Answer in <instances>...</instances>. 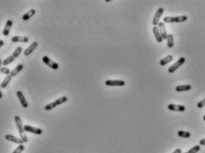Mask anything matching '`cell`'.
<instances>
[{
	"mask_svg": "<svg viewBox=\"0 0 205 153\" xmlns=\"http://www.w3.org/2000/svg\"><path fill=\"white\" fill-rule=\"evenodd\" d=\"M5 139L7 140V141H13L14 142V143H17V144H23L24 142L23 141V140L20 139V138H18L14 135H6L5 136Z\"/></svg>",
	"mask_w": 205,
	"mask_h": 153,
	"instance_id": "cell-10",
	"label": "cell"
},
{
	"mask_svg": "<svg viewBox=\"0 0 205 153\" xmlns=\"http://www.w3.org/2000/svg\"><path fill=\"white\" fill-rule=\"evenodd\" d=\"M14 57L13 56V55H11V56H8L6 59H5L3 62H2V65H3V67H5V66H7L8 64H10V63H12L14 61Z\"/></svg>",
	"mask_w": 205,
	"mask_h": 153,
	"instance_id": "cell-22",
	"label": "cell"
},
{
	"mask_svg": "<svg viewBox=\"0 0 205 153\" xmlns=\"http://www.w3.org/2000/svg\"><path fill=\"white\" fill-rule=\"evenodd\" d=\"M38 45V43L37 41H35V42H33V43L30 44V46H29V47L25 49V51H24V55H25V56H28V55H29V54H31L33 53V51L37 48Z\"/></svg>",
	"mask_w": 205,
	"mask_h": 153,
	"instance_id": "cell-13",
	"label": "cell"
},
{
	"mask_svg": "<svg viewBox=\"0 0 205 153\" xmlns=\"http://www.w3.org/2000/svg\"><path fill=\"white\" fill-rule=\"evenodd\" d=\"M172 61H173V56L172 55H168L165 58H163L160 61V65L161 66H165L168 63H169L170 62H172Z\"/></svg>",
	"mask_w": 205,
	"mask_h": 153,
	"instance_id": "cell-19",
	"label": "cell"
},
{
	"mask_svg": "<svg viewBox=\"0 0 205 153\" xmlns=\"http://www.w3.org/2000/svg\"><path fill=\"white\" fill-rule=\"evenodd\" d=\"M1 65H2V61L0 60V69H1ZM2 98H3V94H2V91H1V86H0V99H2Z\"/></svg>",
	"mask_w": 205,
	"mask_h": 153,
	"instance_id": "cell-30",
	"label": "cell"
},
{
	"mask_svg": "<svg viewBox=\"0 0 205 153\" xmlns=\"http://www.w3.org/2000/svg\"><path fill=\"white\" fill-rule=\"evenodd\" d=\"M200 150H201V146L200 145H195L194 147H193L192 149H190L187 152H186V153H197V152H199L200 151Z\"/></svg>",
	"mask_w": 205,
	"mask_h": 153,
	"instance_id": "cell-26",
	"label": "cell"
},
{
	"mask_svg": "<svg viewBox=\"0 0 205 153\" xmlns=\"http://www.w3.org/2000/svg\"><path fill=\"white\" fill-rule=\"evenodd\" d=\"M187 20V16H186V15L175 16V17L167 16V17H164L163 22H167V23H178V22H186Z\"/></svg>",
	"mask_w": 205,
	"mask_h": 153,
	"instance_id": "cell-2",
	"label": "cell"
},
{
	"mask_svg": "<svg viewBox=\"0 0 205 153\" xmlns=\"http://www.w3.org/2000/svg\"><path fill=\"white\" fill-rule=\"evenodd\" d=\"M158 29H159V31L161 35L162 39H167L168 34H167V31H166V28H165V24H164V22H160L158 24Z\"/></svg>",
	"mask_w": 205,
	"mask_h": 153,
	"instance_id": "cell-12",
	"label": "cell"
},
{
	"mask_svg": "<svg viewBox=\"0 0 205 153\" xmlns=\"http://www.w3.org/2000/svg\"><path fill=\"white\" fill-rule=\"evenodd\" d=\"M168 109L171 111H179V112H183L186 110V107L184 105H176V104H169L168 106Z\"/></svg>",
	"mask_w": 205,
	"mask_h": 153,
	"instance_id": "cell-14",
	"label": "cell"
},
{
	"mask_svg": "<svg viewBox=\"0 0 205 153\" xmlns=\"http://www.w3.org/2000/svg\"><path fill=\"white\" fill-rule=\"evenodd\" d=\"M42 61H43V63H44L46 65H47V66L50 67L51 69H57L59 68L58 63H55L54 61H52V60H51L49 57H47V56H44V57L42 58Z\"/></svg>",
	"mask_w": 205,
	"mask_h": 153,
	"instance_id": "cell-5",
	"label": "cell"
},
{
	"mask_svg": "<svg viewBox=\"0 0 205 153\" xmlns=\"http://www.w3.org/2000/svg\"><path fill=\"white\" fill-rule=\"evenodd\" d=\"M35 14H36V10H35V9H30V10H29V11H28L26 14H23V21H27V20L30 19L31 17H33V15H34Z\"/></svg>",
	"mask_w": 205,
	"mask_h": 153,
	"instance_id": "cell-18",
	"label": "cell"
},
{
	"mask_svg": "<svg viewBox=\"0 0 205 153\" xmlns=\"http://www.w3.org/2000/svg\"><path fill=\"white\" fill-rule=\"evenodd\" d=\"M23 128H24V131L25 132H28V133H32V134H35V135H42V129L40 128H38V127H33L31 126H23Z\"/></svg>",
	"mask_w": 205,
	"mask_h": 153,
	"instance_id": "cell-7",
	"label": "cell"
},
{
	"mask_svg": "<svg viewBox=\"0 0 205 153\" xmlns=\"http://www.w3.org/2000/svg\"><path fill=\"white\" fill-rule=\"evenodd\" d=\"M23 52V48L20 47V46H18L14 51V53H13V56L14 57V58H17V57H19V55L20 54V53Z\"/></svg>",
	"mask_w": 205,
	"mask_h": 153,
	"instance_id": "cell-25",
	"label": "cell"
},
{
	"mask_svg": "<svg viewBox=\"0 0 205 153\" xmlns=\"http://www.w3.org/2000/svg\"><path fill=\"white\" fill-rule=\"evenodd\" d=\"M152 31H153V34H154V37H155V39L157 40L158 43H161L163 41V39L161 37V35L159 31V29L157 28V26H153L152 28Z\"/></svg>",
	"mask_w": 205,
	"mask_h": 153,
	"instance_id": "cell-16",
	"label": "cell"
},
{
	"mask_svg": "<svg viewBox=\"0 0 205 153\" xmlns=\"http://www.w3.org/2000/svg\"><path fill=\"white\" fill-rule=\"evenodd\" d=\"M172 153H182V151H181V150H180V149H177L175 151L172 152Z\"/></svg>",
	"mask_w": 205,
	"mask_h": 153,
	"instance_id": "cell-32",
	"label": "cell"
},
{
	"mask_svg": "<svg viewBox=\"0 0 205 153\" xmlns=\"http://www.w3.org/2000/svg\"><path fill=\"white\" fill-rule=\"evenodd\" d=\"M4 41H3V40H0V47H2L3 46H4Z\"/></svg>",
	"mask_w": 205,
	"mask_h": 153,
	"instance_id": "cell-33",
	"label": "cell"
},
{
	"mask_svg": "<svg viewBox=\"0 0 205 153\" xmlns=\"http://www.w3.org/2000/svg\"><path fill=\"white\" fill-rule=\"evenodd\" d=\"M192 86L191 85H183V86H176V91L177 92H186L191 90Z\"/></svg>",
	"mask_w": 205,
	"mask_h": 153,
	"instance_id": "cell-21",
	"label": "cell"
},
{
	"mask_svg": "<svg viewBox=\"0 0 205 153\" xmlns=\"http://www.w3.org/2000/svg\"><path fill=\"white\" fill-rule=\"evenodd\" d=\"M23 69V64H19V65H17L13 70H12V72L10 73V75L12 76V78H14V77H15L17 74H19L20 71H22V69Z\"/></svg>",
	"mask_w": 205,
	"mask_h": 153,
	"instance_id": "cell-20",
	"label": "cell"
},
{
	"mask_svg": "<svg viewBox=\"0 0 205 153\" xmlns=\"http://www.w3.org/2000/svg\"><path fill=\"white\" fill-rule=\"evenodd\" d=\"M13 21L12 20H7V22L4 27V29H3V35L5 37H7L9 36V33H10V30H11V28L13 26Z\"/></svg>",
	"mask_w": 205,
	"mask_h": 153,
	"instance_id": "cell-11",
	"label": "cell"
},
{
	"mask_svg": "<svg viewBox=\"0 0 205 153\" xmlns=\"http://www.w3.org/2000/svg\"><path fill=\"white\" fill-rule=\"evenodd\" d=\"M0 73L7 76V75H10L11 71H10V69L6 67H1V69H0Z\"/></svg>",
	"mask_w": 205,
	"mask_h": 153,
	"instance_id": "cell-27",
	"label": "cell"
},
{
	"mask_svg": "<svg viewBox=\"0 0 205 153\" xmlns=\"http://www.w3.org/2000/svg\"><path fill=\"white\" fill-rule=\"evenodd\" d=\"M163 13H164V9L162 7H160L157 10V12H156L154 17H153V20H152V25L153 26H157L160 23V19H161V15L163 14Z\"/></svg>",
	"mask_w": 205,
	"mask_h": 153,
	"instance_id": "cell-6",
	"label": "cell"
},
{
	"mask_svg": "<svg viewBox=\"0 0 205 153\" xmlns=\"http://www.w3.org/2000/svg\"><path fill=\"white\" fill-rule=\"evenodd\" d=\"M203 119H204V121H205V115L203 116Z\"/></svg>",
	"mask_w": 205,
	"mask_h": 153,
	"instance_id": "cell-34",
	"label": "cell"
},
{
	"mask_svg": "<svg viewBox=\"0 0 205 153\" xmlns=\"http://www.w3.org/2000/svg\"><path fill=\"white\" fill-rule=\"evenodd\" d=\"M105 85L108 86H123L125 85V81H123V80H106Z\"/></svg>",
	"mask_w": 205,
	"mask_h": 153,
	"instance_id": "cell-8",
	"label": "cell"
},
{
	"mask_svg": "<svg viewBox=\"0 0 205 153\" xmlns=\"http://www.w3.org/2000/svg\"><path fill=\"white\" fill-rule=\"evenodd\" d=\"M167 45L169 48H172L174 46V37L172 34H169L167 37Z\"/></svg>",
	"mask_w": 205,
	"mask_h": 153,
	"instance_id": "cell-23",
	"label": "cell"
},
{
	"mask_svg": "<svg viewBox=\"0 0 205 153\" xmlns=\"http://www.w3.org/2000/svg\"><path fill=\"white\" fill-rule=\"evenodd\" d=\"M14 121H15L18 132L20 134V138L23 140V142H27L28 141V137L25 135V131H24V128H23V123H22V119H20V118L19 116H14Z\"/></svg>",
	"mask_w": 205,
	"mask_h": 153,
	"instance_id": "cell-1",
	"label": "cell"
},
{
	"mask_svg": "<svg viewBox=\"0 0 205 153\" xmlns=\"http://www.w3.org/2000/svg\"><path fill=\"white\" fill-rule=\"evenodd\" d=\"M11 80H12V76L11 75H7L5 76V78H4V80L2 81L1 83H0V86H1V88L5 89L6 88V86H8V84L11 82Z\"/></svg>",
	"mask_w": 205,
	"mask_h": 153,
	"instance_id": "cell-17",
	"label": "cell"
},
{
	"mask_svg": "<svg viewBox=\"0 0 205 153\" xmlns=\"http://www.w3.org/2000/svg\"><path fill=\"white\" fill-rule=\"evenodd\" d=\"M67 100H68V98H67L66 96H62V97L58 98L57 100H55V101H53V103H48L47 105H46V106H45V109H46V111H47V110L53 109L54 108H55V107H57V106H59V105H61V104H63V103H66Z\"/></svg>",
	"mask_w": 205,
	"mask_h": 153,
	"instance_id": "cell-3",
	"label": "cell"
},
{
	"mask_svg": "<svg viewBox=\"0 0 205 153\" xmlns=\"http://www.w3.org/2000/svg\"><path fill=\"white\" fill-rule=\"evenodd\" d=\"M16 95H17L18 99H19V101L20 103V104H22V106L24 109L28 108V103H27V101H26V99H25V97H24V95L23 94V92L22 91H17L16 92Z\"/></svg>",
	"mask_w": 205,
	"mask_h": 153,
	"instance_id": "cell-9",
	"label": "cell"
},
{
	"mask_svg": "<svg viewBox=\"0 0 205 153\" xmlns=\"http://www.w3.org/2000/svg\"><path fill=\"white\" fill-rule=\"evenodd\" d=\"M204 106H205V98H204V99H202V101H200L199 103H197V107H198V108H200V109L203 108Z\"/></svg>",
	"mask_w": 205,
	"mask_h": 153,
	"instance_id": "cell-29",
	"label": "cell"
},
{
	"mask_svg": "<svg viewBox=\"0 0 205 153\" xmlns=\"http://www.w3.org/2000/svg\"><path fill=\"white\" fill-rule=\"evenodd\" d=\"M184 62H186V59H184V57H180L175 63H174L172 66H170V67L169 68L168 71H169V73H174L179 67H181V66L184 63Z\"/></svg>",
	"mask_w": 205,
	"mask_h": 153,
	"instance_id": "cell-4",
	"label": "cell"
},
{
	"mask_svg": "<svg viewBox=\"0 0 205 153\" xmlns=\"http://www.w3.org/2000/svg\"><path fill=\"white\" fill-rule=\"evenodd\" d=\"M178 135L181 138H190L191 137V134L189 132H187V131H178Z\"/></svg>",
	"mask_w": 205,
	"mask_h": 153,
	"instance_id": "cell-24",
	"label": "cell"
},
{
	"mask_svg": "<svg viewBox=\"0 0 205 153\" xmlns=\"http://www.w3.org/2000/svg\"><path fill=\"white\" fill-rule=\"evenodd\" d=\"M24 150V145L23 144H20L14 150L13 153H22Z\"/></svg>",
	"mask_w": 205,
	"mask_h": 153,
	"instance_id": "cell-28",
	"label": "cell"
},
{
	"mask_svg": "<svg viewBox=\"0 0 205 153\" xmlns=\"http://www.w3.org/2000/svg\"><path fill=\"white\" fill-rule=\"evenodd\" d=\"M200 145H205V139H202L200 141Z\"/></svg>",
	"mask_w": 205,
	"mask_h": 153,
	"instance_id": "cell-31",
	"label": "cell"
},
{
	"mask_svg": "<svg viewBox=\"0 0 205 153\" xmlns=\"http://www.w3.org/2000/svg\"><path fill=\"white\" fill-rule=\"evenodd\" d=\"M13 43L22 42V43H27L29 41V38L27 37H20V36H14L11 38Z\"/></svg>",
	"mask_w": 205,
	"mask_h": 153,
	"instance_id": "cell-15",
	"label": "cell"
}]
</instances>
